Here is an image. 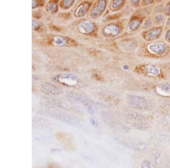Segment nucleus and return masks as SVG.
Here are the masks:
<instances>
[{"label": "nucleus", "instance_id": "obj_1", "mask_svg": "<svg viewBox=\"0 0 170 168\" xmlns=\"http://www.w3.org/2000/svg\"><path fill=\"white\" fill-rule=\"evenodd\" d=\"M52 80L63 86L80 89L85 86V83L77 76L71 73H61L54 76Z\"/></svg>", "mask_w": 170, "mask_h": 168}, {"label": "nucleus", "instance_id": "obj_2", "mask_svg": "<svg viewBox=\"0 0 170 168\" xmlns=\"http://www.w3.org/2000/svg\"><path fill=\"white\" fill-rule=\"evenodd\" d=\"M126 121L134 128L141 131H149L150 126L144 116L135 112H128L125 113Z\"/></svg>", "mask_w": 170, "mask_h": 168}, {"label": "nucleus", "instance_id": "obj_3", "mask_svg": "<svg viewBox=\"0 0 170 168\" xmlns=\"http://www.w3.org/2000/svg\"><path fill=\"white\" fill-rule=\"evenodd\" d=\"M153 147L163 151L170 149V135L166 132L158 131L153 136L152 140Z\"/></svg>", "mask_w": 170, "mask_h": 168}, {"label": "nucleus", "instance_id": "obj_4", "mask_svg": "<svg viewBox=\"0 0 170 168\" xmlns=\"http://www.w3.org/2000/svg\"><path fill=\"white\" fill-rule=\"evenodd\" d=\"M128 101L130 105L136 109L148 110L151 107V103L147 98L139 95H129Z\"/></svg>", "mask_w": 170, "mask_h": 168}, {"label": "nucleus", "instance_id": "obj_5", "mask_svg": "<svg viewBox=\"0 0 170 168\" xmlns=\"http://www.w3.org/2000/svg\"><path fill=\"white\" fill-rule=\"evenodd\" d=\"M147 153L155 168H163L166 157L165 152L158 148L152 147L149 150Z\"/></svg>", "mask_w": 170, "mask_h": 168}, {"label": "nucleus", "instance_id": "obj_6", "mask_svg": "<svg viewBox=\"0 0 170 168\" xmlns=\"http://www.w3.org/2000/svg\"><path fill=\"white\" fill-rule=\"evenodd\" d=\"M58 142L61 144L63 149L67 151H73L75 148V142L73 138L69 134L59 132L55 135Z\"/></svg>", "mask_w": 170, "mask_h": 168}, {"label": "nucleus", "instance_id": "obj_7", "mask_svg": "<svg viewBox=\"0 0 170 168\" xmlns=\"http://www.w3.org/2000/svg\"><path fill=\"white\" fill-rule=\"evenodd\" d=\"M40 88L42 91L47 96H59L63 93V89L61 87L50 82H44L42 83Z\"/></svg>", "mask_w": 170, "mask_h": 168}, {"label": "nucleus", "instance_id": "obj_8", "mask_svg": "<svg viewBox=\"0 0 170 168\" xmlns=\"http://www.w3.org/2000/svg\"><path fill=\"white\" fill-rule=\"evenodd\" d=\"M136 163V168H155L148 153H143L142 152L137 153Z\"/></svg>", "mask_w": 170, "mask_h": 168}, {"label": "nucleus", "instance_id": "obj_9", "mask_svg": "<svg viewBox=\"0 0 170 168\" xmlns=\"http://www.w3.org/2000/svg\"><path fill=\"white\" fill-rule=\"evenodd\" d=\"M163 32V28L162 26L153 27L146 32L144 37L148 41H155L161 37Z\"/></svg>", "mask_w": 170, "mask_h": 168}, {"label": "nucleus", "instance_id": "obj_10", "mask_svg": "<svg viewBox=\"0 0 170 168\" xmlns=\"http://www.w3.org/2000/svg\"><path fill=\"white\" fill-rule=\"evenodd\" d=\"M147 49L151 53L160 56L165 53L167 48L166 45L162 42L153 41L148 45Z\"/></svg>", "mask_w": 170, "mask_h": 168}, {"label": "nucleus", "instance_id": "obj_11", "mask_svg": "<svg viewBox=\"0 0 170 168\" xmlns=\"http://www.w3.org/2000/svg\"><path fill=\"white\" fill-rule=\"evenodd\" d=\"M95 25L90 20H82L78 24V29L80 33L85 35L92 34L95 30Z\"/></svg>", "mask_w": 170, "mask_h": 168}, {"label": "nucleus", "instance_id": "obj_12", "mask_svg": "<svg viewBox=\"0 0 170 168\" xmlns=\"http://www.w3.org/2000/svg\"><path fill=\"white\" fill-rule=\"evenodd\" d=\"M106 6L107 2L106 1H98L96 2L91 11V17L93 19H96L100 17L104 12Z\"/></svg>", "mask_w": 170, "mask_h": 168}, {"label": "nucleus", "instance_id": "obj_13", "mask_svg": "<svg viewBox=\"0 0 170 168\" xmlns=\"http://www.w3.org/2000/svg\"><path fill=\"white\" fill-rule=\"evenodd\" d=\"M155 90V92L160 96L170 98V82H165L157 85Z\"/></svg>", "mask_w": 170, "mask_h": 168}, {"label": "nucleus", "instance_id": "obj_14", "mask_svg": "<svg viewBox=\"0 0 170 168\" xmlns=\"http://www.w3.org/2000/svg\"><path fill=\"white\" fill-rule=\"evenodd\" d=\"M120 33V27L116 24H109L103 28V34L107 37H115Z\"/></svg>", "mask_w": 170, "mask_h": 168}, {"label": "nucleus", "instance_id": "obj_15", "mask_svg": "<svg viewBox=\"0 0 170 168\" xmlns=\"http://www.w3.org/2000/svg\"><path fill=\"white\" fill-rule=\"evenodd\" d=\"M142 71L146 75L152 77H156L160 74V68L151 64L143 66L142 67Z\"/></svg>", "mask_w": 170, "mask_h": 168}, {"label": "nucleus", "instance_id": "obj_16", "mask_svg": "<svg viewBox=\"0 0 170 168\" xmlns=\"http://www.w3.org/2000/svg\"><path fill=\"white\" fill-rule=\"evenodd\" d=\"M90 4L89 2H85L81 4L75 11V16L77 17H83L89 10Z\"/></svg>", "mask_w": 170, "mask_h": 168}, {"label": "nucleus", "instance_id": "obj_17", "mask_svg": "<svg viewBox=\"0 0 170 168\" xmlns=\"http://www.w3.org/2000/svg\"><path fill=\"white\" fill-rule=\"evenodd\" d=\"M142 23V20L139 19H132L128 24V30L130 32L137 31L141 27Z\"/></svg>", "mask_w": 170, "mask_h": 168}, {"label": "nucleus", "instance_id": "obj_18", "mask_svg": "<svg viewBox=\"0 0 170 168\" xmlns=\"http://www.w3.org/2000/svg\"><path fill=\"white\" fill-rule=\"evenodd\" d=\"M52 43L55 46L62 47L64 46L68 43V40L66 37L62 36H55L52 40Z\"/></svg>", "mask_w": 170, "mask_h": 168}, {"label": "nucleus", "instance_id": "obj_19", "mask_svg": "<svg viewBox=\"0 0 170 168\" xmlns=\"http://www.w3.org/2000/svg\"><path fill=\"white\" fill-rule=\"evenodd\" d=\"M124 1L122 0H116L113 1L110 5V9L112 11H116L120 9L123 5H124Z\"/></svg>", "mask_w": 170, "mask_h": 168}, {"label": "nucleus", "instance_id": "obj_20", "mask_svg": "<svg viewBox=\"0 0 170 168\" xmlns=\"http://www.w3.org/2000/svg\"><path fill=\"white\" fill-rule=\"evenodd\" d=\"M46 10L49 14H54L57 12V10H58L57 4L53 2H49L47 5Z\"/></svg>", "mask_w": 170, "mask_h": 168}, {"label": "nucleus", "instance_id": "obj_21", "mask_svg": "<svg viewBox=\"0 0 170 168\" xmlns=\"http://www.w3.org/2000/svg\"><path fill=\"white\" fill-rule=\"evenodd\" d=\"M154 19L155 22H156V23H161L165 21V17L162 14H157L155 16Z\"/></svg>", "mask_w": 170, "mask_h": 168}, {"label": "nucleus", "instance_id": "obj_22", "mask_svg": "<svg viewBox=\"0 0 170 168\" xmlns=\"http://www.w3.org/2000/svg\"><path fill=\"white\" fill-rule=\"evenodd\" d=\"M163 168H170V152L166 153L165 160Z\"/></svg>", "mask_w": 170, "mask_h": 168}, {"label": "nucleus", "instance_id": "obj_23", "mask_svg": "<svg viewBox=\"0 0 170 168\" xmlns=\"http://www.w3.org/2000/svg\"><path fill=\"white\" fill-rule=\"evenodd\" d=\"M74 3V1L73 0H64L62 2V7L65 9L69 8L70 7L72 4Z\"/></svg>", "mask_w": 170, "mask_h": 168}, {"label": "nucleus", "instance_id": "obj_24", "mask_svg": "<svg viewBox=\"0 0 170 168\" xmlns=\"http://www.w3.org/2000/svg\"><path fill=\"white\" fill-rule=\"evenodd\" d=\"M164 121L167 127L170 130V113L167 114L164 118Z\"/></svg>", "mask_w": 170, "mask_h": 168}, {"label": "nucleus", "instance_id": "obj_25", "mask_svg": "<svg viewBox=\"0 0 170 168\" xmlns=\"http://www.w3.org/2000/svg\"><path fill=\"white\" fill-rule=\"evenodd\" d=\"M46 168H63L61 165L56 163H51L49 164Z\"/></svg>", "mask_w": 170, "mask_h": 168}, {"label": "nucleus", "instance_id": "obj_26", "mask_svg": "<svg viewBox=\"0 0 170 168\" xmlns=\"http://www.w3.org/2000/svg\"><path fill=\"white\" fill-rule=\"evenodd\" d=\"M152 24H153L152 20L151 19H148L145 21V22L144 23V25H143V27H144V28H149L150 26H152Z\"/></svg>", "mask_w": 170, "mask_h": 168}, {"label": "nucleus", "instance_id": "obj_27", "mask_svg": "<svg viewBox=\"0 0 170 168\" xmlns=\"http://www.w3.org/2000/svg\"><path fill=\"white\" fill-rule=\"evenodd\" d=\"M32 28L33 29H38V28H39L40 27V23L38 22V21H36V20H32Z\"/></svg>", "mask_w": 170, "mask_h": 168}, {"label": "nucleus", "instance_id": "obj_28", "mask_svg": "<svg viewBox=\"0 0 170 168\" xmlns=\"http://www.w3.org/2000/svg\"><path fill=\"white\" fill-rule=\"evenodd\" d=\"M165 13L167 16H170V2H169L165 9Z\"/></svg>", "mask_w": 170, "mask_h": 168}, {"label": "nucleus", "instance_id": "obj_29", "mask_svg": "<svg viewBox=\"0 0 170 168\" xmlns=\"http://www.w3.org/2000/svg\"><path fill=\"white\" fill-rule=\"evenodd\" d=\"M165 39L167 42L170 43V29L166 33L165 36Z\"/></svg>", "mask_w": 170, "mask_h": 168}, {"label": "nucleus", "instance_id": "obj_30", "mask_svg": "<svg viewBox=\"0 0 170 168\" xmlns=\"http://www.w3.org/2000/svg\"><path fill=\"white\" fill-rule=\"evenodd\" d=\"M132 5H133V6H138L139 5V3L141 2V1H139V0H138V1H136V0H134V1H132Z\"/></svg>", "mask_w": 170, "mask_h": 168}, {"label": "nucleus", "instance_id": "obj_31", "mask_svg": "<svg viewBox=\"0 0 170 168\" xmlns=\"http://www.w3.org/2000/svg\"><path fill=\"white\" fill-rule=\"evenodd\" d=\"M166 25L168 26H170V16L169 18L167 19V22H166Z\"/></svg>", "mask_w": 170, "mask_h": 168}, {"label": "nucleus", "instance_id": "obj_32", "mask_svg": "<svg viewBox=\"0 0 170 168\" xmlns=\"http://www.w3.org/2000/svg\"><path fill=\"white\" fill-rule=\"evenodd\" d=\"M123 68L125 70H127L129 68V66L127 65H124V66H123Z\"/></svg>", "mask_w": 170, "mask_h": 168}, {"label": "nucleus", "instance_id": "obj_33", "mask_svg": "<svg viewBox=\"0 0 170 168\" xmlns=\"http://www.w3.org/2000/svg\"><path fill=\"white\" fill-rule=\"evenodd\" d=\"M153 1H144V2L146 3V4H150L153 2Z\"/></svg>", "mask_w": 170, "mask_h": 168}]
</instances>
